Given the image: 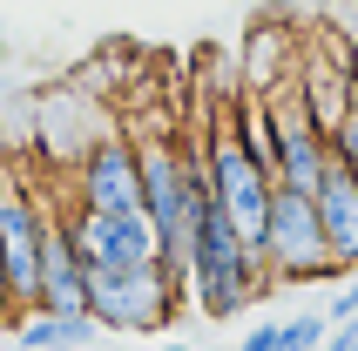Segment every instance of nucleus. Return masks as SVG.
Here are the masks:
<instances>
[{"label": "nucleus", "instance_id": "f257e3e1", "mask_svg": "<svg viewBox=\"0 0 358 351\" xmlns=\"http://www.w3.org/2000/svg\"><path fill=\"white\" fill-rule=\"evenodd\" d=\"M264 291H271L264 250L223 216L217 196L203 189V203H196V250H189V304L223 324V317H243Z\"/></svg>", "mask_w": 358, "mask_h": 351}, {"label": "nucleus", "instance_id": "f03ea898", "mask_svg": "<svg viewBox=\"0 0 358 351\" xmlns=\"http://www.w3.org/2000/svg\"><path fill=\"white\" fill-rule=\"evenodd\" d=\"M264 271H271V291L278 284H324V277H345L331 243H324V223H318V196L311 189H271V216H264Z\"/></svg>", "mask_w": 358, "mask_h": 351}, {"label": "nucleus", "instance_id": "7ed1b4c3", "mask_svg": "<svg viewBox=\"0 0 358 351\" xmlns=\"http://www.w3.org/2000/svg\"><path fill=\"white\" fill-rule=\"evenodd\" d=\"M189 297L176 291V277L162 264H136V271H88V311L101 331H162Z\"/></svg>", "mask_w": 358, "mask_h": 351}, {"label": "nucleus", "instance_id": "20e7f679", "mask_svg": "<svg viewBox=\"0 0 358 351\" xmlns=\"http://www.w3.org/2000/svg\"><path fill=\"white\" fill-rule=\"evenodd\" d=\"M41 236H48L41 196L14 176H0V264H7V304L14 311L41 304Z\"/></svg>", "mask_w": 358, "mask_h": 351}, {"label": "nucleus", "instance_id": "39448f33", "mask_svg": "<svg viewBox=\"0 0 358 351\" xmlns=\"http://www.w3.org/2000/svg\"><path fill=\"white\" fill-rule=\"evenodd\" d=\"M68 223H75V243L88 257V271L162 264V236H156V216L149 210H88V203H75Z\"/></svg>", "mask_w": 358, "mask_h": 351}, {"label": "nucleus", "instance_id": "423d86ee", "mask_svg": "<svg viewBox=\"0 0 358 351\" xmlns=\"http://www.w3.org/2000/svg\"><path fill=\"white\" fill-rule=\"evenodd\" d=\"M278 95V162H271V176H278L284 189H311L318 196L324 169H331V136L318 129V115L298 101V88H271Z\"/></svg>", "mask_w": 358, "mask_h": 351}, {"label": "nucleus", "instance_id": "0eeeda50", "mask_svg": "<svg viewBox=\"0 0 358 351\" xmlns=\"http://www.w3.org/2000/svg\"><path fill=\"white\" fill-rule=\"evenodd\" d=\"M75 203H88V210H142V156L129 136H95L81 149Z\"/></svg>", "mask_w": 358, "mask_h": 351}, {"label": "nucleus", "instance_id": "6e6552de", "mask_svg": "<svg viewBox=\"0 0 358 351\" xmlns=\"http://www.w3.org/2000/svg\"><path fill=\"white\" fill-rule=\"evenodd\" d=\"M318 223H324V243L338 257V271H358V176L338 156L318 182Z\"/></svg>", "mask_w": 358, "mask_h": 351}, {"label": "nucleus", "instance_id": "1a4fd4ad", "mask_svg": "<svg viewBox=\"0 0 358 351\" xmlns=\"http://www.w3.org/2000/svg\"><path fill=\"white\" fill-rule=\"evenodd\" d=\"M95 311H48V304H34V311L14 324L20 345H81V338H95Z\"/></svg>", "mask_w": 358, "mask_h": 351}, {"label": "nucleus", "instance_id": "9d476101", "mask_svg": "<svg viewBox=\"0 0 358 351\" xmlns=\"http://www.w3.org/2000/svg\"><path fill=\"white\" fill-rule=\"evenodd\" d=\"M324 338H331V317H324V311L284 317V345H278V351H311V345H324Z\"/></svg>", "mask_w": 358, "mask_h": 351}, {"label": "nucleus", "instance_id": "9b49d317", "mask_svg": "<svg viewBox=\"0 0 358 351\" xmlns=\"http://www.w3.org/2000/svg\"><path fill=\"white\" fill-rule=\"evenodd\" d=\"M331 351H358V317H345V324H331V338H324Z\"/></svg>", "mask_w": 358, "mask_h": 351}, {"label": "nucleus", "instance_id": "f8f14e48", "mask_svg": "<svg viewBox=\"0 0 358 351\" xmlns=\"http://www.w3.org/2000/svg\"><path fill=\"white\" fill-rule=\"evenodd\" d=\"M284 345V324H257V331H250V351H278Z\"/></svg>", "mask_w": 358, "mask_h": 351}, {"label": "nucleus", "instance_id": "ddd939ff", "mask_svg": "<svg viewBox=\"0 0 358 351\" xmlns=\"http://www.w3.org/2000/svg\"><path fill=\"white\" fill-rule=\"evenodd\" d=\"M14 311V304H7V264H0V317Z\"/></svg>", "mask_w": 358, "mask_h": 351}]
</instances>
